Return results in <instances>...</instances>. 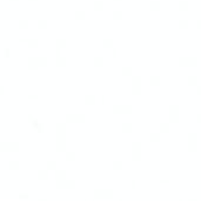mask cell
I'll return each instance as SVG.
<instances>
[{
  "label": "cell",
  "instance_id": "22",
  "mask_svg": "<svg viewBox=\"0 0 201 201\" xmlns=\"http://www.w3.org/2000/svg\"><path fill=\"white\" fill-rule=\"evenodd\" d=\"M160 82H161L160 76H158V75L150 76V85H152V86H159Z\"/></svg>",
  "mask_w": 201,
  "mask_h": 201
},
{
  "label": "cell",
  "instance_id": "12",
  "mask_svg": "<svg viewBox=\"0 0 201 201\" xmlns=\"http://www.w3.org/2000/svg\"><path fill=\"white\" fill-rule=\"evenodd\" d=\"M56 137H66V125L65 124L56 125Z\"/></svg>",
  "mask_w": 201,
  "mask_h": 201
},
{
  "label": "cell",
  "instance_id": "31",
  "mask_svg": "<svg viewBox=\"0 0 201 201\" xmlns=\"http://www.w3.org/2000/svg\"><path fill=\"white\" fill-rule=\"evenodd\" d=\"M47 26H48V23H47V20H45V19L38 20V28H39V30H46V28H47Z\"/></svg>",
  "mask_w": 201,
  "mask_h": 201
},
{
  "label": "cell",
  "instance_id": "10",
  "mask_svg": "<svg viewBox=\"0 0 201 201\" xmlns=\"http://www.w3.org/2000/svg\"><path fill=\"white\" fill-rule=\"evenodd\" d=\"M58 189H74L75 188V180H65L64 182L56 183Z\"/></svg>",
  "mask_w": 201,
  "mask_h": 201
},
{
  "label": "cell",
  "instance_id": "44",
  "mask_svg": "<svg viewBox=\"0 0 201 201\" xmlns=\"http://www.w3.org/2000/svg\"><path fill=\"white\" fill-rule=\"evenodd\" d=\"M28 99H38L37 94H28Z\"/></svg>",
  "mask_w": 201,
  "mask_h": 201
},
{
  "label": "cell",
  "instance_id": "36",
  "mask_svg": "<svg viewBox=\"0 0 201 201\" xmlns=\"http://www.w3.org/2000/svg\"><path fill=\"white\" fill-rule=\"evenodd\" d=\"M30 24H28V20L26 19H23V20H19V28L20 30H27Z\"/></svg>",
  "mask_w": 201,
  "mask_h": 201
},
{
  "label": "cell",
  "instance_id": "16",
  "mask_svg": "<svg viewBox=\"0 0 201 201\" xmlns=\"http://www.w3.org/2000/svg\"><path fill=\"white\" fill-rule=\"evenodd\" d=\"M85 104L86 105H94L95 104V95L88 94L85 97Z\"/></svg>",
  "mask_w": 201,
  "mask_h": 201
},
{
  "label": "cell",
  "instance_id": "4",
  "mask_svg": "<svg viewBox=\"0 0 201 201\" xmlns=\"http://www.w3.org/2000/svg\"><path fill=\"white\" fill-rule=\"evenodd\" d=\"M132 94H141V76H132Z\"/></svg>",
  "mask_w": 201,
  "mask_h": 201
},
{
  "label": "cell",
  "instance_id": "21",
  "mask_svg": "<svg viewBox=\"0 0 201 201\" xmlns=\"http://www.w3.org/2000/svg\"><path fill=\"white\" fill-rule=\"evenodd\" d=\"M121 130H122V132L124 133H131L132 132V130H133V126H132V124H130V122H126V124L122 125Z\"/></svg>",
  "mask_w": 201,
  "mask_h": 201
},
{
  "label": "cell",
  "instance_id": "32",
  "mask_svg": "<svg viewBox=\"0 0 201 201\" xmlns=\"http://www.w3.org/2000/svg\"><path fill=\"white\" fill-rule=\"evenodd\" d=\"M113 44H114L113 39L107 38V39H105V40H104V47H105V48H112Z\"/></svg>",
  "mask_w": 201,
  "mask_h": 201
},
{
  "label": "cell",
  "instance_id": "51",
  "mask_svg": "<svg viewBox=\"0 0 201 201\" xmlns=\"http://www.w3.org/2000/svg\"><path fill=\"white\" fill-rule=\"evenodd\" d=\"M132 188H135V180H132Z\"/></svg>",
  "mask_w": 201,
  "mask_h": 201
},
{
  "label": "cell",
  "instance_id": "26",
  "mask_svg": "<svg viewBox=\"0 0 201 201\" xmlns=\"http://www.w3.org/2000/svg\"><path fill=\"white\" fill-rule=\"evenodd\" d=\"M85 17H86V13H85V11H82V10L75 11V19H76V20H84Z\"/></svg>",
  "mask_w": 201,
  "mask_h": 201
},
{
  "label": "cell",
  "instance_id": "13",
  "mask_svg": "<svg viewBox=\"0 0 201 201\" xmlns=\"http://www.w3.org/2000/svg\"><path fill=\"white\" fill-rule=\"evenodd\" d=\"M55 180H56V183L64 182V181L66 180V172L65 171H56L55 172Z\"/></svg>",
  "mask_w": 201,
  "mask_h": 201
},
{
  "label": "cell",
  "instance_id": "18",
  "mask_svg": "<svg viewBox=\"0 0 201 201\" xmlns=\"http://www.w3.org/2000/svg\"><path fill=\"white\" fill-rule=\"evenodd\" d=\"M150 10L152 11H159L161 7V4L160 1H158V0H154V1H150V5H149Z\"/></svg>",
  "mask_w": 201,
  "mask_h": 201
},
{
  "label": "cell",
  "instance_id": "38",
  "mask_svg": "<svg viewBox=\"0 0 201 201\" xmlns=\"http://www.w3.org/2000/svg\"><path fill=\"white\" fill-rule=\"evenodd\" d=\"M47 169L48 171H56V161H47Z\"/></svg>",
  "mask_w": 201,
  "mask_h": 201
},
{
  "label": "cell",
  "instance_id": "6",
  "mask_svg": "<svg viewBox=\"0 0 201 201\" xmlns=\"http://www.w3.org/2000/svg\"><path fill=\"white\" fill-rule=\"evenodd\" d=\"M114 193L112 189H95L94 198L95 199H112Z\"/></svg>",
  "mask_w": 201,
  "mask_h": 201
},
{
  "label": "cell",
  "instance_id": "54",
  "mask_svg": "<svg viewBox=\"0 0 201 201\" xmlns=\"http://www.w3.org/2000/svg\"><path fill=\"white\" fill-rule=\"evenodd\" d=\"M30 1H37V0H30Z\"/></svg>",
  "mask_w": 201,
  "mask_h": 201
},
{
  "label": "cell",
  "instance_id": "29",
  "mask_svg": "<svg viewBox=\"0 0 201 201\" xmlns=\"http://www.w3.org/2000/svg\"><path fill=\"white\" fill-rule=\"evenodd\" d=\"M189 7V4L188 1H186V0H182V1H179V10L181 11H187Z\"/></svg>",
  "mask_w": 201,
  "mask_h": 201
},
{
  "label": "cell",
  "instance_id": "45",
  "mask_svg": "<svg viewBox=\"0 0 201 201\" xmlns=\"http://www.w3.org/2000/svg\"><path fill=\"white\" fill-rule=\"evenodd\" d=\"M160 183H169V180H168V179H161Z\"/></svg>",
  "mask_w": 201,
  "mask_h": 201
},
{
  "label": "cell",
  "instance_id": "19",
  "mask_svg": "<svg viewBox=\"0 0 201 201\" xmlns=\"http://www.w3.org/2000/svg\"><path fill=\"white\" fill-rule=\"evenodd\" d=\"M112 17H113V19H114V20H121L122 17H124V13H122V11H120V10L113 11Z\"/></svg>",
  "mask_w": 201,
  "mask_h": 201
},
{
  "label": "cell",
  "instance_id": "8",
  "mask_svg": "<svg viewBox=\"0 0 201 201\" xmlns=\"http://www.w3.org/2000/svg\"><path fill=\"white\" fill-rule=\"evenodd\" d=\"M188 150L189 152H196L198 150V134L196 133H189L188 134Z\"/></svg>",
  "mask_w": 201,
  "mask_h": 201
},
{
  "label": "cell",
  "instance_id": "17",
  "mask_svg": "<svg viewBox=\"0 0 201 201\" xmlns=\"http://www.w3.org/2000/svg\"><path fill=\"white\" fill-rule=\"evenodd\" d=\"M38 179L39 180H47L48 179V169H46V171H38Z\"/></svg>",
  "mask_w": 201,
  "mask_h": 201
},
{
  "label": "cell",
  "instance_id": "50",
  "mask_svg": "<svg viewBox=\"0 0 201 201\" xmlns=\"http://www.w3.org/2000/svg\"><path fill=\"white\" fill-rule=\"evenodd\" d=\"M198 122L201 124V114H198Z\"/></svg>",
  "mask_w": 201,
  "mask_h": 201
},
{
  "label": "cell",
  "instance_id": "48",
  "mask_svg": "<svg viewBox=\"0 0 201 201\" xmlns=\"http://www.w3.org/2000/svg\"><path fill=\"white\" fill-rule=\"evenodd\" d=\"M198 94L201 95V86H198Z\"/></svg>",
  "mask_w": 201,
  "mask_h": 201
},
{
  "label": "cell",
  "instance_id": "33",
  "mask_svg": "<svg viewBox=\"0 0 201 201\" xmlns=\"http://www.w3.org/2000/svg\"><path fill=\"white\" fill-rule=\"evenodd\" d=\"M160 140H161L160 133H152V134H150V141H152V142H159Z\"/></svg>",
  "mask_w": 201,
  "mask_h": 201
},
{
  "label": "cell",
  "instance_id": "3",
  "mask_svg": "<svg viewBox=\"0 0 201 201\" xmlns=\"http://www.w3.org/2000/svg\"><path fill=\"white\" fill-rule=\"evenodd\" d=\"M198 58H180L179 59V66L181 67H196L198 66Z\"/></svg>",
  "mask_w": 201,
  "mask_h": 201
},
{
  "label": "cell",
  "instance_id": "2",
  "mask_svg": "<svg viewBox=\"0 0 201 201\" xmlns=\"http://www.w3.org/2000/svg\"><path fill=\"white\" fill-rule=\"evenodd\" d=\"M132 111V105H114L113 106V113L115 114H131Z\"/></svg>",
  "mask_w": 201,
  "mask_h": 201
},
{
  "label": "cell",
  "instance_id": "24",
  "mask_svg": "<svg viewBox=\"0 0 201 201\" xmlns=\"http://www.w3.org/2000/svg\"><path fill=\"white\" fill-rule=\"evenodd\" d=\"M198 81H199V79H198V76H195V75L188 76V80H187L189 86H196V85H198Z\"/></svg>",
  "mask_w": 201,
  "mask_h": 201
},
{
  "label": "cell",
  "instance_id": "5",
  "mask_svg": "<svg viewBox=\"0 0 201 201\" xmlns=\"http://www.w3.org/2000/svg\"><path fill=\"white\" fill-rule=\"evenodd\" d=\"M85 114H67L66 122L67 124H84L85 122Z\"/></svg>",
  "mask_w": 201,
  "mask_h": 201
},
{
  "label": "cell",
  "instance_id": "53",
  "mask_svg": "<svg viewBox=\"0 0 201 201\" xmlns=\"http://www.w3.org/2000/svg\"><path fill=\"white\" fill-rule=\"evenodd\" d=\"M11 1H18V0H11Z\"/></svg>",
  "mask_w": 201,
  "mask_h": 201
},
{
  "label": "cell",
  "instance_id": "40",
  "mask_svg": "<svg viewBox=\"0 0 201 201\" xmlns=\"http://www.w3.org/2000/svg\"><path fill=\"white\" fill-rule=\"evenodd\" d=\"M160 132L161 133H168L169 132V124H166V122L161 124L160 125Z\"/></svg>",
  "mask_w": 201,
  "mask_h": 201
},
{
  "label": "cell",
  "instance_id": "11",
  "mask_svg": "<svg viewBox=\"0 0 201 201\" xmlns=\"http://www.w3.org/2000/svg\"><path fill=\"white\" fill-rule=\"evenodd\" d=\"M56 150H66V137H56Z\"/></svg>",
  "mask_w": 201,
  "mask_h": 201
},
{
  "label": "cell",
  "instance_id": "34",
  "mask_svg": "<svg viewBox=\"0 0 201 201\" xmlns=\"http://www.w3.org/2000/svg\"><path fill=\"white\" fill-rule=\"evenodd\" d=\"M38 45H39L38 39H35V38H31L30 41H28V47H31V48H37Z\"/></svg>",
  "mask_w": 201,
  "mask_h": 201
},
{
  "label": "cell",
  "instance_id": "55",
  "mask_svg": "<svg viewBox=\"0 0 201 201\" xmlns=\"http://www.w3.org/2000/svg\"><path fill=\"white\" fill-rule=\"evenodd\" d=\"M115 1H121V0H115Z\"/></svg>",
  "mask_w": 201,
  "mask_h": 201
},
{
  "label": "cell",
  "instance_id": "47",
  "mask_svg": "<svg viewBox=\"0 0 201 201\" xmlns=\"http://www.w3.org/2000/svg\"><path fill=\"white\" fill-rule=\"evenodd\" d=\"M0 94H4V86H0Z\"/></svg>",
  "mask_w": 201,
  "mask_h": 201
},
{
  "label": "cell",
  "instance_id": "7",
  "mask_svg": "<svg viewBox=\"0 0 201 201\" xmlns=\"http://www.w3.org/2000/svg\"><path fill=\"white\" fill-rule=\"evenodd\" d=\"M169 122L178 124L179 122V105H171L169 106Z\"/></svg>",
  "mask_w": 201,
  "mask_h": 201
},
{
  "label": "cell",
  "instance_id": "27",
  "mask_svg": "<svg viewBox=\"0 0 201 201\" xmlns=\"http://www.w3.org/2000/svg\"><path fill=\"white\" fill-rule=\"evenodd\" d=\"M66 58L65 56H59V58H56V66L58 67H64L66 66Z\"/></svg>",
  "mask_w": 201,
  "mask_h": 201
},
{
  "label": "cell",
  "instance_id": "46",
  "mask_svg": "<svg viewBox=\"0 0 201 201\" xmlns=\"http://www.w3.org/2000/svg\"><path fill=\"white\" fill-rule=\"evenodd\" d=\"M19 198H20V199H27L28 198V194H20Z\"/></svg>",
  "mask_w": 201,
  "mask_h": 201
},
{
  "label": "cell",
  "instance_id": "23",
  "mask_svg": "<svg viewBox=\"0 0 201 201\" xmlns=\"http://www.w3.org/2000/svg\"><path fill=\"white\" fill-rule=\"evenodd\" d=\"M179 28L180 30H187L189 26L188 24V20H186V19H182V20H179V24H178Z\"/></svg>",
  "mask_w": 201,
  "mask_h": 201
},
{
  "label": "cell",
  "instance_id": "30",
  "mask_svg": "<svg viewBox=\"0 0 201 201\" xmlns=\"http://www.w3.org/2000/svg\"><path fill=\"white\" fill-rule=\"evenodd\" d=\"M121 73H122V75L124 76H131L132 75V67H130V66L122 67Z\"/></svg>",
  "mask_w": 201,
  "mask_h": 201
},
{
  "label": "cell",
  "instance_id": "25",
  "mask_svg": "<svg viewBox=\"0 0 201 201\" xmlns=\"http://www.w3.org/2000/svg\"><path fill=\"white\" fill-rule=\"evenodd\" d=\"M19 167H20V163H19V161H17V160L10 161V169H11V171H18Z\"/></svg>",
  "mask_w": 201,
  "mask_h": 201
},
{
  "label": "cell",
  "instance_id": "9",
  "mask_svg": "<svg viewBox=\"0 0 201 201\" xmlns=\"http://www.w3.org/2000/svg\"><path fill=\"white\" fill-rule=\"evenodd\" d=\"M132 160H134V161L141 160V143L140 142L132 143Z\"/></svg>",
  "mask_w": 201,
  "mask_h": 201
},
{
  "label": "cell",
  "instance_id": "52",
  "mask_svg": "<svg viewBox=\"0 0 201 201\" xmlns=\"http://www.w3.org/2000/svg\"><path fill=\"white\" fill-rule=\"evenodd\" d=\"M113 56H114V58L117 56V49L115 48H113Z\"/></svg>",
  "mask_w": 201,
  "mask_h": 201
},
{
  "label": "cell",
  "instance_id": "35",
  "mask_svg": "<svg viewBox=\"0 0 201 201\" xmlns=\"http://www.w3.org/2000/svg\"><path fill=\"white\" fill-rule=\"evenodd\" d=\"M105 7L104 5V1H101V0H98V1H94V10L95 11H102Z\"/></svg>",
  "mask_w": 201,
  "mask_h": 201
},
{
  "label": "cell",
  "instance_id": "37",
  "mask_svg": "<svg viewBox=\"0 0 201 201\" xmlns=\"http://www.w3.org/2000/svg\"><path fill=\"white\" fill-rule=\"evenodd\" d=\"M104 64H105L104 58H101V56H98V58L94 59V66L95 67H102Z\"/></svg>",
  "mask_w": 201,
  "mask_h": 201
},
{
  "label": "cell",
  "instance_id": "15",
  "mask_svg": "<svg viewBox=\"0 0 201 201\" xmlns=\"http://www.w3.org/2000/svg\"><path fill=\"white\" fill-rule=\"evenodd\" d=\"M37 61V64L39 65V67H46L47 66V58L44 56H39V58H34Z\"/></svg>",
  "mask_w": 201,
  "mask_h": 201
},
{
  "label": "cell",
  "instance_id": "14",
  "mask_svg": "<svg viewBox=\"0 0 201 201\" xmlns=\"http://www.w3.org/2000/svg\"><path fill=\"white\" fill-rule=\"evenodd\" d=\"M39 65L37 64V61L34 58H28V69L30 71H38Z\"/></svg>",
  "mask_w": 201,
  "mask_h": 201
},
{
  "label": "cell",
  "instance_id": "28",
  "mask_svg": "<svg viewBox=\"0 0 201 201\" xmlns=\"http://www.w3.org/2000/svg\"><path fill=\"white\" fill-rule=\"evenodd\" d=\"M112 167H113V169H114V171H121L122 167H124V165H122V161H119V160L113 161Z\"/></svg>",
  "mask_w": 201,
  "mask_h": 201
},
{
  "label": "cell",
  "instance_id": "43",
  "mask_svg": "<svg viewBox=\"0 0 201 201\" xmlns=\"http://www.w3.org/2000/svg\"><path fill=\"white\" fill-rule=\"evenodd\" d=\"M4 55H5L6 58H8V56H10V49H8V48L4 49Z\"/></svg>",
  "mask_w": 201,
  "mask_h": 201
},
{
  "label": "cell",
  "instance_id": "39",
  "mask_svg": "<svg viewBox=\"0 0 201 201\" xmlns=\"http://www.w3.org/2000/svg\"><path fill=\"white\" fill-rule=\"evenodd\" d=\"M76 158L75 152H66V160L67 161H74Z\"/></svg>",
  "mask_w": 201,
  "mask_h": 201
},
{
  "label": "cell",
  "instance_id": "41",
  "mask_svg": "<svg viewBox=\"0 0 201 201\" xmlns=\"http://www.w3.org/2000/svg\"><path fill=\"white\" fill-rule=\"evenodd\" d=\"M30 39H31V38H20V39H19V42H21V44H24V42H27V44H28V41H30Z\"/></svg>",
  "mask_w": 201,
  "mask_h": 201
},
{
  "label": "cell",
  "instance_id": "20",
  "mask_svg": "<svg viewBox=\"0 0 201 201\" xmlns=\"http://www.w3.org/2000/svg\"><path fill=\"white\" fill-rule=\"evenodd\" d=\"M66 45H67V42H66V39H62V38H60V39H56V48H65L66 47Z\"/></svg>",
  "mask_w": 201,
  "mask_h": 201
},
{
  "label": "cell",
  "instance_id": "1",
  "mask_svg": "<svg viewBox=\"0 0 201 201\" xmlns=\"http://www.w3.org/2000/svg\"><path fill=\"white\" fill-rule=\"evenodd\" d=\"M0 150L1 152H18L19 142H15V141H10V142L1 141L0 142Z\"/></svg>",
  "mask_w": 201,
  "mask_h": 201
},
{
  "label": "cell",
  "instance_id": "49",
  "mask_svg": "<svg viewBox=\"0 0 201 201\" xmlns=\"http://www.w3.org/2000/svg\"><path fill=\"white\" fill-rule=\"evenodd\" d=\"M198 28L201 30V20H198Z\"/></svg>",
  "mask_w": 201,
  "mask_h": 201
},
{
  "label": "cell",
  "instance_id": "42",
  "mask_svg": "<svg viewBox=\"0 0 201 201\" xmlns=\"http://www.w3.org/2000/svg\"><path fill=\"white\" fill-rule=\"evenodd\" d=\"M34 128H35V130H38L39 131V132H42V131H44V128H42V125H41V124H38V125H37L35 126V127H34Z\"/></svg>",
  "mask_w": 201,
  "mask_h": 201
}]
</instances>
